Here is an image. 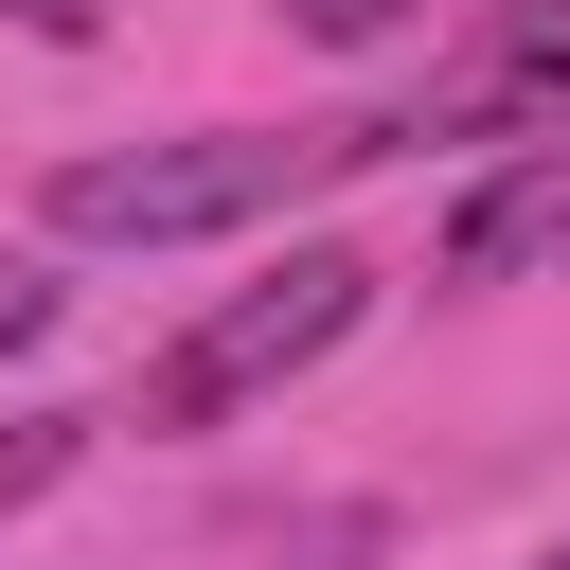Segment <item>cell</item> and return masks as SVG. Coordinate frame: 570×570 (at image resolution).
Wrapping results in <instances>:
<instances>
[{"label":"cell","instance_id":"obj_8","mask_svg":"<svg viewBox=\"0 0 570 570\" xmlns=\"http://www.w3.org/2000/svg\"><path fill=\"white\" fill-rule=\"evenodd\" d=\"M0 18H18V36H53V53H89V36L125 18V0H0Z\"/></svg>","mask_w":570,"mask_h":570},{"label":"cell","instance_id":"obj_7","mask_svg":"<svg viewBox=\"0 0 570 570\" xmlns=\"http://www.w3.org/2000/svg\"><path fill=\"white\" fill-rule=\"evenodd\" d=\"M53 303H71V285H53L36 249H0V356H36V338H53Z\"/></svg>","mask_w":570,"mask_h":570},{"label":"cell","instance_id":"obj_5","mask_svg":"<svg viewBox=\"0 0 570 570\" xmlns=\"http://www.w3.org/2000/svg\"><path fill=\"white\" fill-rule=\"evenodd\" d=\"M89 428H107V410H36V428H0V517H36V499L89 463Z\"/></svg>","mask_w":570,"mask_h":570},{"label":"cell","instance_id":"obj_6","mask_svg":"<svg viewBox=\"0 0 570 570\" xmlns=\"http://www.w3.org/2000/svg\"><path fill=\"white\" fill-rule=\"evenodd\" d=\"M267 18H285V36H321V53H374L410 0H267Z\"/></svg>","mask_w":570,"mask_h":570},{"label":"cell","instance_id":"obj_4","mask_svg":"<svg viewBox=\"0 0 570 570\" xmlns=\"http://www.w3.org/2000/svg\"><path fill=\"white\" fill-rule=\"evenodd\" d=\"M552 249H570V125H534V142H481V178L445 196L428 267H445V285H517V267H552Z\"/></svg>","mask_w":570,"mask_h":570},{"label":"cell","instance_id":"obj_3","mask_svg":"<svg viewBox=\"0 0 570 570\" xmlns=\"http://www.w3.org/2000/svg\"><path fill=\"white\" fill-rule=\"evenodd\" d=\"M392 125L410 142H534V125H570V0H481Z\"/></svg>","mask_w":570,"mask_h":570},{"label":"cell","instance_id":"obj_2","mask_svg":"<svg viewBox=\"0 0 570 570\" xmlns=\"http://www.w3.org/2000/svg\"><path fill=\"white\" fill-rule=\"evenodd\" d=\"M374 321V267L338 249V232H303V249H267L232 303H196L160 356H142V392H125V428H160V445H196V428H232V410H267L285 374H321L338 338Z\"/></svg>","mask_w":570,"mask_h":570},{"label":"cell","instance_id":"obj_9","mask_svg":"<svg viewBox=\"0 0 570 570\" xmlns=\"http://www.w3.org/2000/svg\"><path fill=\"white\" fill-rule=\"evenodd\" d=\"M534 570H570V552H534Z\"/></svg>","mask_w":570,"mask_h":570},{"label":"cell","instance_id":"obj_1","mask_svg":"<svg viewBox=\"0 0 570 570\" xmlns=\"http://www.w3.org/2000/svg\"><path fill=\"white\" fill-rule=\"evenodd\" d=\"M374 160H410V125L374 107V125H178V142H89V160H53V232L71 249H214V232H267L285 196H338V178H374Z\"/></svg>","mask_w":570,"mask_h":570}]
</instances>
